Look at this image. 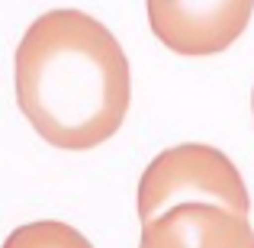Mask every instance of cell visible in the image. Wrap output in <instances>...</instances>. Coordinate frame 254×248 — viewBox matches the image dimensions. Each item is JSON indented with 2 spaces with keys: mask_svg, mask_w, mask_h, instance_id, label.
I'll return each instance as SVG.
<instances>
[{
  "mask_svg": "<svg viewBox=\"0 0 254 248\" xmlns=\"http://www.w3.org/2000/svg\"><path fill=\"white\" fill-rule=\"evenodd\" d=\"M16 106L42 142L90 152L110 142L132 103V75L119 39L84 10H49L13 52Z\"/></svg>",
  "mask_w": 254,
  "mask_h": 248,
  "instance_id": "obj_1",
  "label": "cell"
},
{
  "mask_svg": "<svg viewBox=\"0 0 254 248\" xmlns=\"http://www.w3.org/2000/svg\"><path fill=\"white\" fill-rule=\"evenodd\" d=\"M177 203H216L238 216H251V197L242 171L225 152L203 142L164 149L138 177L135 210L142 223Z\"/></svg>",
  "mask_w": 254,
  "mask_h": 248,
  "instance_id": "obj_2",
  "label": "cell"
},
{
  "mask_svg": "<svg viewBox=\"0 0 254 248\" xmlns=\"http://www.w3.org/2000/svg\"><path fill=\"white\" fill-rule=\"evenodd\" d=\"M155 39L184 58L232 49L245 36L254 0H145Z\"/></svg>",
  "mask_w": 254,
  "mask_h": 248,
  "instance_id": "obj_3",
  "label": "cell"
},
{
  "mask_svg": "<svg viewBox=\"0 0 254 248\" xmlns=\"http://www.w3.org/2000/svg\"><path fill=\"white\" fill-rule=\"evenodd\" d=\"M251 216L216 203H177L142 223L138 248H251Z\"/></svg>",
  "mask_w": 254,
  "mask_h": 248,
  "instance_id": "obj_4",
  "label": "cell"
},
{
  "mask_svg": "<svg viewBox=\"0 0 254 248\" xmlns=\"http://www.w3.org/2000/svg\"><path fill=\"white\" fill-rule=\"evenodd\" d=\"M0 248H93L81 229L62 219H36L23 223L3 239Z\"/></svg>",
  "mask_w": 254,
  "mask_h": 248,
  "instance_id": "obj_5",
  "label": "cell"
},
{
  "mask_svg": "<svg viewBox=\"0 0 254 248\" xmlns=\"http://www.w3.org/2000/svg\"><path fill=\"white\" fill-rule=\"evenodd\" d=\"M251 113H254V90H251Z\"/></svg>",
  "mask_w": 254,
  "mask_h": 248,
  "instance_id": "obj_6",
  "label": "cell"
},
{
  "mask_svg": "<svg viewBox=\"0 0 254 248\" xmlns=\"http://www.w3.org/2000/svg\"><path fill=\"white\" fill-rule=\"evenodd\" d=\"M251 248H254V245H251Z\"/></svg>",
  "mask_w": 254,
  "mask_h": 248,
  "instance_id": "obj_7",
  "label": "cell"
}]
</instances>
